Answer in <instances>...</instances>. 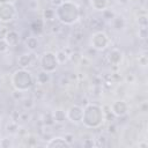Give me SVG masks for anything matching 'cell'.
<instances>
[{
    "label": "cell",
    "instance_id": "cell-14",
    "mask_svg": "<svg viewBox=\"0 0 148 148\" xmlns=\"http://www.w3.org/2000/svg\"><path fill=\"white\" fill-rule=\"evenodd\" d=\"M108 0H91V6L95 10H104L108 8Z\"/></svg>",
    "mask_w": 148,
    "mask_h": 148
},
{
    "label": "cell",
    "instance_id": "cell-26",
    "mask_svg": "<svg viewBox=\"0 0 148 148\" xmlns=\"http://www.w3.org/2000/svg\"><path fill=\"white\" fill-rule=\"evenodd\" d=\"M118 2H120V3H126V2H128V0H117Z\"/></svg>",
    "mask_w": 148,
    "mask_h": 148
},
{
    "label": "cell",
    "instance_id": "cell-23",
    "mask_svg": "<svg viewBox=\"0 0 148 148\" xmlns=\"http://www.w3.org/2000/svg\"><path fill=\"white\" fill-rule=\"evenodd\" d=\"M7 49H8V44L6 43L5 39H1L0 40V52H5V51H7Z\"/></svg>",
    "mask_w": 148,
    "mask_h": 148
},
{
    "label": "cell",
    "instance_id": "cell-8",
    "mask_svg": "<svg viewBox=\"0 0 148 148\" xmlns=\"http://www.w3.org/2000/svg\"><path fill=\"white\" fill-rule=\"evenodd\" d=\"M127 104L124 102V101H116L112 105H111V110H112V113L120 117V116H124L126 112H127Z\"/></svg>",
    "mask_w": 148,
    "mask_h": 148
},
{
    "label": "cell",
    "instance_id": "cell-11",
    "mask_svg": "<svg viewBox=\"0 0 148 148\" xmlns=\"http://www.w3.org/2000/svg\"><path fill=\"white\" fill-rule=\"evenodd\" d=\"M121 58H123V53L117 49H113L109 54V60L113 65H118L121 61Z\"/></svg>",
    "mask_w": 148,
    "mask_h": 148
},
{
    "label": "cell",
    "instance_id": "cell-15",
    "mask_svg": "<svg viewBox=\"0 0 148 148\" xmlns=\"http://www.w3.org/2000/svg\"><path fill=\"white\" fill-rule=\"evenodd\" d=\"M25 45H27V47H28L29 50L34 51V50H36V49L38 47L39 42H38V39H37L36 37H28L27 40H25Z\"/></svg>",
    "mask_w": 148,
    "mask_h": 148
},
{
    "label": "cell",
    "instance_id": "cell-27",
    "mask_svg": "<svg viewBox=\"0 0 148 148\" xmlns=\"http://www.w3.org/2000/svg\"><path fill=\"white\" fill-rule=\"evenodd\" d=\"M139 147H147V143H139Z\"/></svg>",
    "mask_w": 148,
    "mask_h": 148
},
{
    "label": "cell",
    "instance_id": "cell-24",
    "mask_svg": "<svg viewBox=\"0 0 148 148\" xmlns=\"http://www.w3.org/2000/svg\"><path fill=\"white\" fill-rule=\"evenodd\" d=\"M147 17L146 16H142V17H139V24L140 27H147Z\"/></svg>",
    "mask_w": 148,
    "mask_h": 148
},
{
    "label": "cell",
    "instance_id": "cell-12",
    "mask_svg": "<svg viewBox=\"0 0 148 148\" xmlns=\"http://www.w3.org/2000/svg\"><path fill=\"white\" fill-rule=\"evenodd\" d=\"M31 61H32V58H31V54H29V53L21 54V56L18 57V60H17L18 65H20L22 68L28 67V66L31 64Z\"/></svg>",
    "mask_w": 148,
    "mask_h": 148
},
{
    "label": "cell",
    "instance_id": "cell-4",
    "mask_svg": "<svg viewBox=\"0 0 148 148\" xmlns=\"http://www.w3.org/2000/svg\"><path fill=\"white\" fill-rule=\"evenodd\" d=\"M58 65H59L58 59L56 57V53H53V52H45L40 57V67L44 72H46L49 74L53 73L57 69Z\"/></svg>",
    "mask_w": 148,
    "mask_h": 148
},
{
    "label": "cell",
    "instance_id": "cell-9",
    "mask_svg": "<svg viewBox=\"0 0 148 148\" xmlns=\"http://www.w3.org/2000/svg\"><path fill=\"white\" fill-rule=\"evenodd\" d=\"M72 145L65 139V136H56L52 138L47 143L46 147H71Z\"/></svg>",
    "mask_w": 148,
    "mask_h": 148
},
{
    "label": "cell",
    "instance_id": "cell-20",
    "mask_svg": "<svg viewBox=\"0 0 148 148\" xmlns=\"http://www.w3.org/2000/svg\"><path fill=\"white\" fill-rule=\"evenodd\" d=\"M31 28H32V31H35V32H40V31H42V28H43V22H42L40 20L35 21V22L31 24Z\"/></svg>",
    "mask_w": 148,
    "mask_h": 148
},
{
    "label": "cell",
    "instance_id": "cell-16",
    "mask_svg": "<svg viewBox=\"0 0 148 148\" xmlns=\"http://www.w3.org/2000/svg\"><path fill=\"white\" fill-rule=\"evenodd\" d=\"M53 118L57 123H62L66 119V112L62 111V110H57L53 113Z\"/></svg>",
    "mask_w": 148,
    "mask_h": 148
},
{
    "label": "cell",
    "instance_id": "cell-7",
    "mask_svg": "<svg viewBox=\"0 0 148 148\" xmlns=\"http://www.w3.org/2000/svg\"><path fill=\"white\" fill-rule=\"evenodd\" d=\"M82 116H83V108L79 105H72L66 112V118L75 124L82 121Z\"/></svg>",
    "mask_w": 148,
    "mask_h": 148
},
{
    "label": "cell",
    "instance_id": "cell-6",
    "mask_svg": "<svg viewBox=\"0 0 148 148\" xmlns=\"http://www.w3.org/2000/svg\"><path fill=\"white\" fill-rule=\"evenodd\" d=\"M90 44L94 49L96 50H104L108 47V45L110 44V39L108 37V35L103 31H96L90 39Z\"/></svg>",
    "mask_w": 148,
    "mask_h": 148
},
{
    "label": "cell",
    "instance_id": "cell-1",
    "mask_svg": "<svg viewBox=\"0 0 148 148\" xmlns=\"http://www.w3.org/2000/svg\"><path fill=\"white\" fill-rule=\"evenodd\" d=\"M56 17L64 24H73L80 18V7L71 0H65L57 7Z\"/></svg>",
    "mask_w": 148,
    "mask_h": 148
},
{
    "label": "cell",
    "instance_id": "cell-19",
    "mask_svg": "<svg viewBox=\"0 0 148 148\" xmlns=\"http://www.w3.org/2000/svg\"><path fill=\"white\" fill-rule=\"evenodd\" d=\"M56 17V10L52 8H47L44 10V18L45 20H53Z\"/></svg>",
    "mask_w": 148,
    "mask_h": 148
},
{
    "label": "cell",
    "instance_id": "cell-22",
    "mask_svg": "<svg viewBox=\"0 0 148 148\" xmlns=\"http://www.w3.org/2000/svg\"><path fill=\"white\" fill-rule=\"evenodd\" d=\"M139 36H140V38H142V39H145V38L147 37V27H141V28H139Z\"/></svg>",
    "mask_w": 148,
    "mask_h": 148
},
{
    "label": "cell",
    "instance_id": "cell-18",
    "mask_svg": "<svg viewBox=\"0 0 148 148\" xmlns=\"http://www.w3.org/2000/svg\"><path fill=\"white\" fill-rule=\"evenodd\" d=\"M56 57H57V59H58V62L59 64H62V62H65V61H67V59H68V54L65 52V51H58L57 53H56Z\"/></svg>",
    "mask_w": 148,
    "mask_h": 148
},
{
    "label": "cell",
    "instance_id": "cell-25",
    "mask_svg": "<svg viewBox=\"0 0 148 148\" xmlns=\"http://www.w3.org/2000/svg\"><path fill=\"white\" fill-rule=\"evenodd\" d=\"M62 1H64V0H52L51 2H52V5H56V6L58 7V6H59V5H60Z\"/></svg>",
    "mask_w": 148,
    "mask_h": 148
},
{
    "label": "cell",
    "instance_id": "cell-3",
    "mask_svg": "<svg viewBox=\"0 0 148 148\" xmlns=\"http://www.w3.org/2000/svg\"><path fill=\"white\" fill-rule=\"evenodd\" d=\"M12 84L16 91L24 92L29 90L34 84V77L31 73L24 68L17 69L12 75Z\"/></svg>",
    "mask_w": 148,
    "mask_h": 148
},
{
    "label": "cell",
    "instance_id": "cell-2",
    "mask_svg": "<svg viewBox=\"0 0 148 148\" xmlns=\"http://www.w3.org/2000/svg\"><path fill=\"white\" fill-rule=\"evenodd\" d=\"M82 123L89 128H96L103 123V110L96 104H88L83 109Z\"/></svg>",
    "mask_w": 148,
    "mask_h": 148
},
{
    "label": "cell",
    "instance_id": "cell-21",
    "mask_svg": "<svg viewBox=\"0 0 148 148\" xmlns=\"http://www.w3.org/2000/svg\"><path fill=\"white\" fill-rule=\"evenodd\" d=\"M103 27V21L99 17H95L91 20V28H102Z\"/></svg>",
    "mask_w": 148,
    "mask_h": 148
},
{
    "label": "cell",
    "instance_id": "cell-13",
    "mask_svg": "<svg viewBox=\"0 0 148 148\" xmlns=\"http://www.w3.org/2000/svg\"><path fill=\"white\" fill-rule=\"evenodd\" d=\"M111 21H112V25H113V28L116 30H123L125 28V25H126V21L121 16H114Z\"/></svg>",
    "mask_w": 148,
    "mask_h": 148
},
{
    "label": "cell",
    "instance_id": "cell-17",
    "mask_svg": "<svg viewBox=\"0 0 148 148\" xmlns=\"http://www.w3.org/2000/svg\"><path fill=\"white\" fill-rule=\"evenodd\" d=\"M49 80H50V74L46 73V72H44V71L40 72V73L37 75V81H38V83H40V84L49 82Z\"/></svg>",
    "mask_w": 148,
    "mask_h": 148
},
{
    "label": "cell",
    "instance_id": "cell-10",
    "mask_svg": "<svg viewBox=\"0 0 148 148\" xmlns=\"http://www.w3.org/2000/svg\"><path fill=\"white\" fill-rule=\"evenodd\" d=\"M5 40L6 43L8 44V46H15L18 44L20 42V36L15 31V30H10L6 34V37H5Z\"/></svg>",
    "mask_w": 148,
    "mask_h": 148
},
{
    "label": "cell",
    "instance_id": "cell-5",
    "mask_svg": "<svg viewBox=\"0 0 148 148\" xmlns=\"http://www.w3.org/2000/svg\"><path fill=\"white\" fill-rule=\"evenodd\" d=\"M16 15L15 6L9 1L0 2V21L1 22H9Z\"/></svg>",
    "mask_w": 148,
    "mask_h": 148
}]
</instances>
